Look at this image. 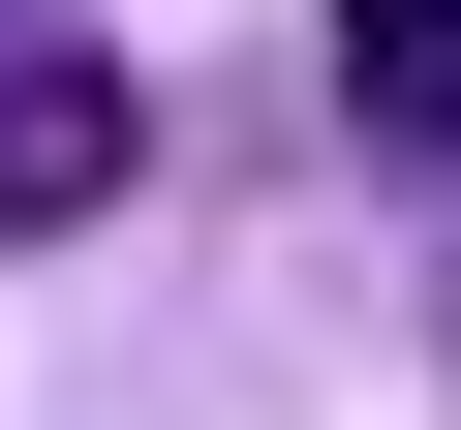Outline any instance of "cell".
<instances>
[{"instance_id": "1", "label": "cell", "mask_w": 461, "mask_h": 430, "mask_svg": "<svg viewBox=\"0 0 461 430\" xmlns=\"http://www.w3.org/2000/svg\"><path fill=\"white\" fill-rule=\"evenodd\" d=\"M123 154H154L123 31H32V0H0V246H62V215H123Z\"/></svg>"}, {"instance_id": "2", "label": "cell", "mask_w": 461, "mask_h": 430, "mask_svg": "<svg viewBox=\"0 0 461 430\" xmlns=\"http://www.w3.org/2000/svg\"><path fill=\"white\" fill-rule=\"evenodd\" d=\"M339 123L369 154H461V0H339Z\"/></svg>"}]
</instances>
